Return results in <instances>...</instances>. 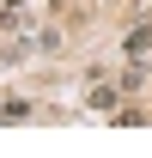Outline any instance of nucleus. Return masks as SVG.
Instances as JSON below:
<instances>
[{
  "mask_svg": "<svg viewBox=\"0 0 152 158\" xmlns=\"http://www.w3.org/2000/svg\"><path fill=\"white\" fill-rule=\"evenodd\" d=\"M128 61H152V24H140L128 37Z\"/></svg>",
  "mask_w": 152,
  "mask_h": 158,
  "instance_id": "2",
  "label": "nucleus"
},
{
  "mask_svg": "<svg viewBox=\"0 0 152 158\" xmlns=\"http://www.w3.org/2000/svg\"><path fill=\"white\" fill-rule=\"evenodd\" d=\"M85 98H91V110H116V98H122V85H116V79H103V73H97V79H91V91H85Z\"/></svg>",
  "mask_w": 152,
  "mask_h": 158,
  "instance_id": "1",
  "label": "nucleus"
},
{
  "mask_svg": "<svg viewBox=\"0 0 152 158\" xmlns=\"http://www.w3.org/2000/svg\"><path fill=\"white\" fill-rule=\"evenodd\" d=\"M12 6H24V0H6V12H12Z\"/></svg>",
  "mask_w": 152,
  "mask_h": 158,
  "instance_id": "4",
  "label": "nucleus"
},
{
  "mask_svg": "<svg viewBox=\"0 0 152 158\" xmlns=\"http://www.w3.org/2000/svg\"><path fill=\"white\" fill-rule=\"evenodd\" d=\"M24 116H31V103H24V98H12V103H0V122H24Z\"/></svg>",
  "mask_w": 152,
  "mask_h": 158,
  "instance_id": "3",
  "label": "nucleus"
}]
</instances>
